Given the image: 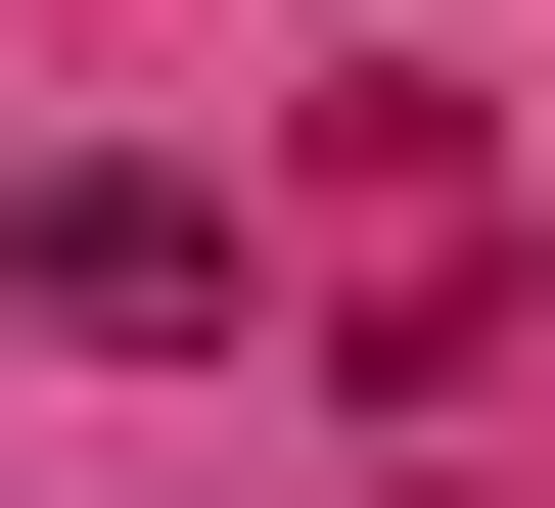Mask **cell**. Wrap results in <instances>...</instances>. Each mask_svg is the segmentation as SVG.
I'll return each mask as SVG.
<instances>
[{"label": "cell", "mask_w": 555, "mask_h": 508, "mask_svg": "<svg viewBox=\"0 0 555 508\" xmlns=\"http://www.w3.org/2000/svg\"><path fill=\"white\" fill-rule=\"evenodd\" d=\"M0 277H47L93 370H185V324H232V185H185V139H93V185H47V232H0Z\"/></svg>", "instance_id": "1"}]
</instances>
